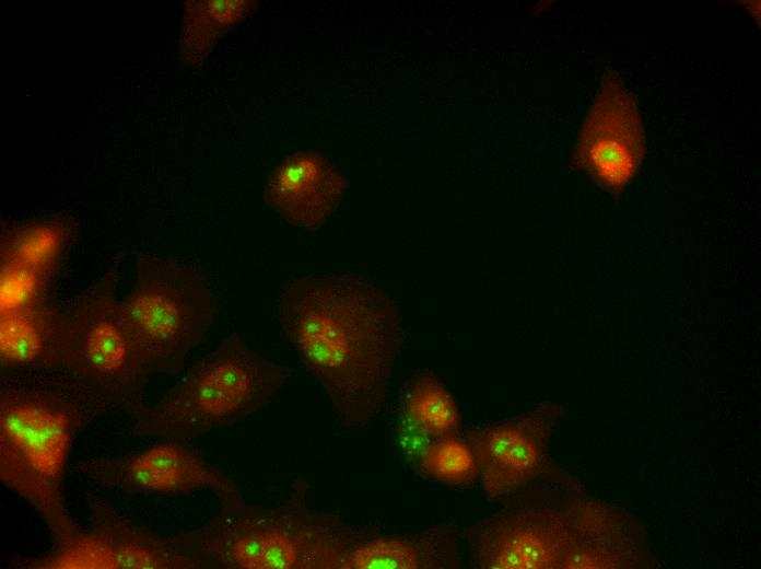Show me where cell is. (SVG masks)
Wrapping results in <instances>:
<instances>
[{"label": "cell", "instance_id": "obj_3", "mask_svg": "<svg viewBox=\"0 0 761 569\" xmlns=\"http://www.w3.org/2000/svg\"><path fill=\"white\" fill-rule=\"evenodd\" d=\"M183 537L203 569H344L359 542L337 516L296 497L274 507L224 504Z\"/></svg>", "mask_w": 761, "mask_h": 569}, {"label": "cell", "instance_id": "obj_11", "mask_svg": "<svg viewBox=\"0 0 761 569\" xmlns=\"http://www.w3.org/2000/svg\"><path fill=\"white\" fill-rule=\"evenodd\" d=\"M557 407L545 405L516 419L467 436L487 495L503 496L525 484L539 468Z\"/></svg>", "mask_w": 761, "mask_h": 569}, {"label": "cell", "instance_id": "obj_17", "mask_svg": "<svg viewBox=\"0 0 761 569\" xmlns=\"http://www.w3.org/2000/svg\"><path fill=\"white\" fill-rule=\"evenodd\" d=\"M426 565L421 544L401 538L358 542L349 551L344 569H419Z\"/></svg>", "mask_w": 761, "mask_h": 569}, {"label": "cell", "instance_id": "obj_2", "mask_svg": "<svg viewBox=\"0 0 761 569\" xmlns=\"http://www.w3.org/2000/svg\"><path fill=\"white\" fill-rule=\"evenodd\" d=\"M15 372L0 387V479L62 546L82 533L65 499L68 460L78 434L106 409L60 372Z\"/></svg>", "mask_w": 761, "mask_h": 569}, {"label": "cell", "instance_id": "obj_8", "mask_svg": "<svg viewBox=\"0 0 761 569\" xmlns=\"http://www.w3.org/2000/svg\"><path fill=\"white\" fill-rule=\"evenodd\" d=\"M644 147L636 101L619 74L608 70L582 124L575 162L599 186L619 193L637 173Z\"/></svg>", "mask_w": 761, "mask_h": 569}, {"label": "cell", "instance_id": "obj_15", "mask_svg": "<svg viewBox=\"0 0 761 569\" xmlns=\"http://www.w3.org/2000/svg\"><path fill=\"white\" fill-rule=\"evenodd\" d=\"M71 234L72 223L66 217L7 224L1 232L0 263L25 267L51 278Z\"/></svg>", "mask_w": 761, "mask_h": 569}, {"label": "cell", "instance_id": "obj_16", "mask_svg": "<svg viewBox=\"0 0 761 569\" xmlns=\"http://www.w3.org/2000/svg\"><path fill=\"white\" fill-rule=\"evenodd\" d=\"M409 422L431 437H444L458 426L457 406L450 394L431 375H419L405 402Z\"/></svg>", "mask_w": 761, "mask_h": 569}, {"label": "cell", "instance_id": "obj_14", "mask_svg": "<svg viewBox=\"0 0 761 569\" xmlns=\"http://www.w3.org/2000/svg\"><path fill=\"white\" fill-rule=\"evenodd\" d=\"M251 0H187L178 42L180 61L200 66L218 42L255 10Z\"/></svg>", "mask_w": 761, "mask_h": 569}, {"label": "cell", "instance_id": "obj_1", "mask_svg": "<svg viewBox=\"0 0 761 569\" xmlns=\"http://www.w3.org/2000/svg\"><path fill=\"white\" fill-rule=\"evenodd\" d=\"M277 314L339 419L354 428L376 419L387 405L402 345L389 295L355 274L307 275L283 286Z\"/></svg>", "mask_w": 761, "mask_h": 569}, {"label": "cell", "instance_id": "obj_5", "mask_svg": "<svg viewBox=\"0 0 761 569\" xmlns=\"http://www.w3.org/2000/svg\"><path fill=\"white\" fill-rule=\"evenodd\" d=\"M118 309L149 375L179 374L215 317L204 275L188 264L155 255L138 258L134 282L118 301Z\"/></svg>", "mask_w": 761, "mask_h": 569}, {"label": "cell", "instance_id": "obj_18", "mask_svg": "<svg viewBox=\"0 0 761 569\" xmlns=\"http://www.w3.org/2000/svg\"><path fill=\"white\" fill-rule=\"evenodd\" d=\"M421 465L429 475L448 484L467 483L478 473L467 442L453 438L429 444L421 456Z\"/></svg>", "mask_w": 761, "mask_h": 569}, {"label": "cell", "instance_id": "obj_10", "mask_svg": "<svg viewBox=\"0 0 761 569\" xmlns=\"http://www.w3.org/2000/svg\"><path fill=\"white\" fill-rule=\"evenodd\" d=\"M470 541L483 569L565 568L581 542L577 509L491 518L473 529Z\"/></svg>", "mask_w": 761, "mask_h": 569}, {"label": "cell", "instance_id": "obj_19", "mask_svg": "<svg viewBox=\"0 0 761 569\" xmlns=\"http://www.w3.org/2000/svg\"><path fill=\"white\" fill-rule=\"evenodd\" d=\"M50 279L25 267L0 263V312L47 301Z\"/></svg>", "mask_w": 761, "mask_h": 569}, {"label": "cell", "instance_id": "obj_13", "mask_svg": "<svg viewBox=\"0 0 761 569\" xmlns=\"http://www.w3.org/2000/svg\"><path fill=\"white\" fill-rule=\"evenodd\" d=\"M63 311L47 301L0 312L1 368L14 371L56 372Z\"/></svg>", "mask_w": 761, "mask_h": 569}, {"label": "cell", "instance_id": "obj_7", "mask_svg": "<svg viewBox=\"0 0 761 569\" xmlns=\"http://www.w3.org/2000/svg\"><path fill=\"white\" fill-rule=\"evenodd\" d=\"M89 527L74 541L38 558L15 562L24 569H203L183 535L162 537L90 497Z\"/></svg>", "mask_w": 761, "mask_h": 569}, {"label": "cell", "instance_id": "obj_9", "mask_svg": "<svg viewBox=\"0 0 761 569\" xmlns=\"http://www.w3.org/2000/svg\"><path fill=\"white\" fill-rule=\"evenodd\" d=\"M80 471L92 483L109 489L154 493L209 490L224 504L244 501L226 475L177 440L128 455L96 458Z\"/></svg>", "mask_w": 761, "mask_h": 569}, {"label": "cell", "instance_id": "obj_12", "mask_svg": "<svg viewBox=\"0 0 761 569\" xmlns=\"http://www.w3.org/2000/svg\"><path fill=\"white\" fill-rule=\"evenodd\" d=\"M346 190L341 173L321 154L297 152L270 174L264 197L291 224L316 230L338 207Z\"/></svg>", "mask_w": 761, "mask_h": 569}, {"label": "cell", "instance_id": "obj_6", "mask_svg": "<svg viewBox=\"0 0 761 569\" xmlns=\"http://www.w3.org/2000/svg\"><path fill=\"white\" fill-rule=\"evenodd\" d=\"M118 274L107 270L63 311L58 369L106 410L137 419L149 374L119 315Z\"/></svg>", "mask_w": 761, "mask_h": 569}, {"label": "cell", "instance_id": "obj_4", "mask_svg": "<svg viewBox=\"0 0 761 569\" xmlns=\"http://www.w3.org/2000/svg\"><path fill=\"white\" fill-rule=\"evenodd\" d=\"M291 370L264 358L232 334L194 363L134 419L138 438L190 440L237 422L267 405Z\"/></svg>", "mask_w": 761, "mask_h": 569}]
</instances>
